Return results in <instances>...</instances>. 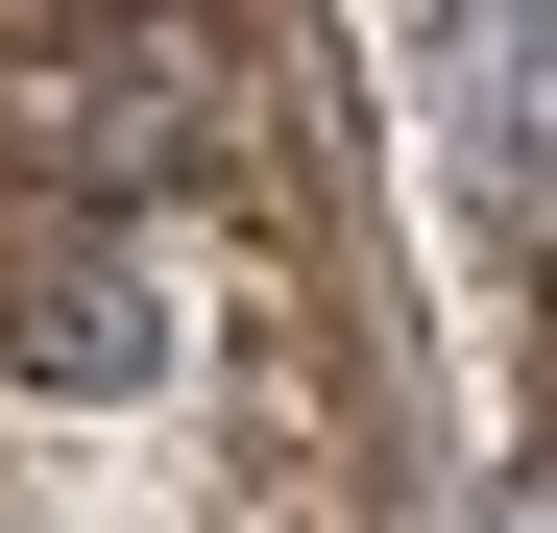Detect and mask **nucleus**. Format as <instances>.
I'll return each mask as SVG.
<instances>
[{"mask_svg": "<svg viewBox=\"0 0 557 533\" xmlns=\"http://www.w3.org/2000/svg\"><path fill=\"white\" fill-rule=\"evenodd\" d=\"M0 339H25L49 388H146V364H170V315H146V219H49L25 292H0Z\"/></svg>", "mask_w": 557, "mask_h": 533, "instance_id": "1", "label": "nucleus"}, {"mask_svg": "<svg viewBox=\"0 0 557 533\" xmlns=\"http://www.w3.org/2000/svg\"><path fill=\"white\" fill-rule=\"evenodd\" d=\"M243 461L339 485V388H315V292H243Z\"/></svg>", "mask_w": 557, "mask_h": 533, "instance_id": "2", "label": "nucleus"}, {"mask_svg": "<svg viewBox=\"0 0 557 533\" xmlns=\"http://www.w3.org/2000/svg\"><path fill=\"white\" fill-rule=\"evenodd\" d=\"M533 533H557V485H533Z\"/></svg>", "mask_w": 557, "mask_h": 533, "instance_id": "3", "label": "nucleus"}]
</instances>
